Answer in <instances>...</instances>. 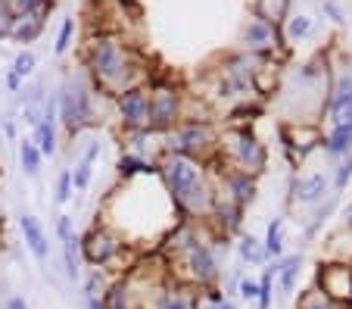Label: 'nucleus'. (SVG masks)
I'll return each instance as SVG.
<instances>
[{"label":"nucleus","mask_w":352,"mask_h":309,"mask_svg":"<svg viewBox=\"0 0 352 309\" xmlns=\"http://www.w3.org/2000/svg\"><path fill=\"white\" fill-rule=\"evenodd\" d=\"M166 182L172 188L175 200L184 203L187 209H203L209 203V191L199 184V172L187 156H172L166 162Z\"/></svg>","instance_id":"1"},{"label":"nucleus","mask_w":352,"mask_h":309,"mask_svg":"<svg viewBox=\"0 0 352 309\" xmlns=\"http://www.w3.org/2000/svg\"><path fill=\"white\" fill-rule=\"evenodd\" d=\"M60 113H63V122H66L69 131H75V128L91 122V94H87V87L81 78H72L63 87Z\"/></svg>","instance_id":"2"},{"label":"nucleus","mask_w":352,"mask_h":309,"mask_svg":"<svg viewBox=\"0 0 352 309\" xmlns=\"http://www.w3.org/2000/svg\"><path fill=\"white\" fill-rule=\"evenodd\" d=\"M91 69L97 78L103 81H113L122 75V69H125V56H122V47L116 44L113 38H100L94 41L91 47Z\"/></svg>","instance_id":"3"},{"label":"nucleus","mask_w":352,"mask_h":309,"mask_svg":"<svg viewBox=\"0 0 352 309\" xmlns=\"http://www.w3.org/2000/svg\"><path fill=\"white\" fill-rule=\"evenodd\" d=\"M318 288L327 300L352 303V269L349 266H324L318 269Z\"/></svg>","instance_id":"4"},{"label":"nucleus","mask_w":352,"mask_h":309,"mask_svg":"<svg viewBox=\"0 0 352 309\" xmlns=\"http://www.w3.org/2000/svg\"><path fill=\"white\" fill-rule=\"evenodd\" d=\"M119 109H122L128 125H134V128L150 122V100H146V91H138V87L125 91V94L119 97Z\"/></svg>","instance_id":"5"},{"label":"nucleus","mask_w":352,"mask_h":309,"mask_svg":"<svg viewBox=\"0 0 352 309\" xmlns=\"http://www.w3.org/2000/svg\"><path fill=\"white\" fill-rule=\"evenodd\" d=\"M231 150L237 153V160L243 162L246 169H253V172H259L262 166H265V147H262L259 141H256L253 135H246V131H237V135L231 138Z\"/></svg>","instance_id":"6"},{"label":"nucleus","mask_w":352,"mask_h":309,"mask_svg":"<svg viewBox=\"0 0 352 309\" xmlns=\"http://www.w3.org/2000/svg\"><path fill=\"white\" fill-rule=\"evenodd\" d=\"M85 253L87 259L94 262V266H103V262H109L116 253H119V241H116L109 231H91L87 235V244H85Z\"/></svg>","instance_id":"7"},{"label":"nucleus","mask_w":352,"mask_h":309,"mask_svg":"<svg viewBox=\"0 0 352 309\" xmlns=\"http://www.w3.org/2000/svg\"><path fill=\"white\" fill-rule=\"evenodd\" d=\"M175 113H178V97H175V91L160 87L153 94V100H150V122H153L156 128H168Z\"/></svg>","instance_id":"8"},{"label":"nucleus","mask_w":352,"mask_h":309,"mask_svg":"<svg viewBox=\"0 0 352 309\" xmlns=\"http://www.w3.org/2000/svg\"><path fill=\"white\" fill-rule=\"evenodd\" d=\"M333 125H352V75H343L331 100Z\"/></svg>","instance_id":"9"},{"label":"nucleus","mask_w":352,"mask_h":309,"mask_svg":"<svg viewBox=\"0 0 352 309\" xmlns=\"http://www.w3.org/2000/svg\"><path fill=\"white\" fill-rule=\"evenodd\" d=\"M243 41H246V47H253V50H272L274 44H278L274 25H268V22H262V19H253L246 25Z\"/></svg>","instance_id":"10"},{"label":"nucleus","mask_w":352,"mask_h":309,"mask_svg":"<svg viewBox=\"0 0 352 309\" xmlns=\"http://www.w3.org/2000/svg\"><path fill=\"white\" fill-rule=\"evenodd\" d=\"M41 16H44V10H41V7L32 10V13H19L13 19V32H10V34H16L22 44L34 41L41 34V28H44V19H41Z\"/></svg>","instance_id":"11"},{"label":"nucleus","mask_w":352,"mask_h":309,"mask_svg":"<svg viewBox=\"0 0 352 309\" xmlns=\"http://www.w3.org/2000/svg\"><path fill=\"white\" fill-rule=\"evenodd\" d=\"M19 225H22V237H25L28 250H32L38 259H47V235L41 231L38 219H34V215H22Z\"/></svg>","instance_id":"12"},{"label":"nucleus","mask_w":352,"mask_h":309,"mask_svg":"<svg viewBox=\"0 0 352 309\" xmlns=\"http://www.w3.org/2000/svg\"><path fill=\"white\" fill-rule=\"evenodd\" d=\"M209 141V131L203 125H187L181 128V135H175V150H181V153H197V150H203Z\"/></svg>","instance_id":"13"},{"label":"nucleus","mask_w":352,"mask_h":309,"mask_svg":"<svg viewBox=\"0 0 352 309\" xmlns=\"http://www.w3.org/2000/svg\"><path fill=\"white\" fill-rule=\"evenodd\" d=\"M190 272H193V278H197V281H212V278L219 275L209 247H193L190 250Z\"/></svg>","instance_id":"14"},{"label":"nucleus","mask_w":352,"mask_h":309,"mask_svg":"<svg viewBox=\"0 0 352 309\" xmlns=\"http://www.w3.org/2000/svg\"><path fill=\"white\" fill-rule=\"evenodd\" d=\"M324 191H327L324 175H309V178H302V182L296 184V197L302 203H312V200H318V197H324Z\"/></svg>","instance_id":"15"},{"label":"nucleus","mask_w":352,"mask_h":309,"mask_svg":"<svg viewBox=\"0 0 352 309\" xmlns=\"http://www.w3.org/2000/svg\"><path fill=\"white\" fill-rule=\"evenodd\" d=\"M287 7H290V0H259V19L268 25H278L287 16Z\"/></svg>","instance_id":"16"},{"label":"nucleus","mask_w":352,"mask_h":309,"mask_svg":"<svg viewBox=\"0 0 352 309\" xmlns=\"http://www.w3.org/2000/svg\"><path fill=\"white\" fill-rule=\"evenodd\" d=\"M299 266H302V256H287V259L278 266L284 294H293V284H296V278H299Z\"/></svg>","instance_id":"17"},{"label":"nucleus","mask_w":352,"mask_h":309,"mask_svg":"<svg viewBox=\"0 0 352 309\" xmlns=\"http://www.w3.org/2000/svg\"><path fill=\"white\" fill-rule=\"evenodd\" d=\"M231 194H234V200H237V206H240V203H246V200H250V197L256 194V184H253V178H246V172L231 175Z\"/></svg>","instance_id":"18"},{"label":"nucleus","mask_w":352,"mask_h":309,"mask_svg":"<svg viewBox=\"0 0 352 309\" xmlns=\"http://www.w3.org/2000/svg\"><path fill=\"white\" fill-rule=\"evenodd\" d=\"M352 147V125H333V135L327 138V150L331 153H343Z\"/></svg>","instance_id":"19"},{"label":"nucleus","mask_w":352,"mask_h":309,"mask_svg":"<svg viewBox=\"0 0 352 309\" xmlns=\"http://www.w3.org/2000/svg\"><path fill=\"white\" fill-rule=\"evenodd\" d=\"M19 160H22V169H25L28 175H38V169H41V150L34 147L32 141H22L19 144Z\"/></svg>","instance_id":"20"},{"label":"nucleus","mask_w":352,"mask_h":309,"mask_svg":"<svg viewBox=\"0 0 352 309\" xmlns=\"http://www.w3.org/2000/svg\"><path fill=\"white\" fill-rule=\"evenodd\" d=\"M280 231H284L280 219H272V225H268V237H265V253H272V256L280 253V247H284V237H280Z\"/></svg>","instance_id":"21"},{"label":"nucleus","mask_w":352,"mask_h":309,"mask_svg":"<svg viewBox=\"0 0 352 309\" xmlns=\"http://www.w3.org/2000/svg\"><path fill=\"white\" fill-rule=\"evenodd\" d=\"M274 266L272 269H265V275H262V281H259V294H256V300H259V309H268L272 306V278H274Z\"/></svg>","instance_id":"22"},{"label":"nucleus","mask_w":352,"mask_h":309,"mask_svg":"<svg viewBox=\"0 0 352 309\" xmlns=\"http://www.w3.org/2000/svg\"><path fill=\"white\" fill-rule=\"evenodd\" d=\"M66 275L72 278H78V241L75 237H69L66 241Z\"/></svg>","instance_id":"23"},{"label":"nucleus","mask_w":352,"mask_h":309,"mask_svg":"<svg viewBox=\"0 0 352 309\" xmlns=\"http://www.w3.org/2000/svg\"><path fill=\"white\" fill-rule=\"evenodd\" d=\"M107 309H128V290H125V284H116V288H109Z\"/></svg>","instance_id":"24"},{"label":"nucleus","mask_w":352,"mask_h":309,"mask_svg":"<svg viewBox=\"0 0 352 309\" xmlns=\"http://www.w3.org/2000/svg\"><path fill=\"white\" fill-rule=\"evenodd\" d=\"M34 69V54L32 50H22L19 56H16V63H13V75L16 78H22V75H28Z\"/></svg>","instance_id":"25"},{"label":"nucleus","mask_w":352,"mask_h":309,"mask_svg":"<svg viewBox=\"0 0 352 309\" xmlns=\"http://www.w3.org/2000/svg\"><path fill=\"white\" fill-rule=\"evenodd\" d=\"M13 19H16L13 7H10L7 0H0V38H7L13 32Z\"/></svg>","instance_id":"26"},{"label":"nucleus","mask_w":352,"mask_h":309,"mask_svg":"<svg viewBox=\"0 0 352 309\" xmlns=\"http://www.w3.org/2000/svg\"><path fill=\"white\" fill-rule=\"evenodd\" d=\"M240 256H243L246 262H262V250L256 247V237L246 235L243 241H240Z\"/></svg>","instance_id":"27"},{"label":"nucleus","mask_w":352,"mask_h":309,"mask_svg":"<svg viewBox=\"0 0 352 309\" xmlns=\"http://www.w3.org/2000/svg\"><path fill=\"white\" fill-rule=\"evenodd\" d=\"M72 32H75V22L72 19H66V22H63V25H60V38H56V54H66V50H69V41H72Z\"/></svg>","instance_id":"28"},{"label":"nucleus","mask_w":352,"mask_h":309,"mask_svg":"<svg viewBox=\"0 0 352 309\" xmlns=\"http://www.w3.org/2000/svg\"><path fill=\"white\" fill-rule=\"evenodd\" d=\"M119 172L128 178V175H138V172H150V166L140 162V160H134V156H125V160L119 162Z\"/></svg>","instance_id":"29"},{"label":"nucleus","mask_w":352,"mask_h":309,"mask_svg":"<svg viewBox=\"0 0 352 309\" xmlns=\"http://www.w3.org/2000/svg\"><path fill=\"white\" fill-rule=\"evenodd\" d=\"M309 28H312V22H309L306 16H296V19H290V25H287V34L296 41V38H302V34H309Z\"/></svg>","instance_id":"30"},{"label":"nucleus","mask_w":352,"mask_h":309,"mask_svg":"<svg viewBox=\"0 0 352 309\" xmlns=\"http://www.w3.org/2000/svg\"><path fill=\"white\" fill-rule=\"evenodd\" d=\"M72 197V172H63L60 175V184H56V200L66 203Z\"/></svg>","instance_id":"31"},{"label":"nucleus","mask_w":352,"mask_h":309,"mask_svg":"<svg viewBox=\"0 0 352 309\" xmlns=\"http://www.w3.org/2000/svg\"><path fill=\"white\" fill-rule=\"evenodd\" d=\"M72 182H75V188H81V191L87 188V182H91V162H85V160L78 162V169H75V175H72Z\"/></svg>","instance_id":"32"},{"label":"nucleus","mask_w":352,"mask_h":309,"mask_svg":"<svg viewBox=\"0 0 352 309\" xmlns=\"http://www.w3.org/2000/svg\"><path fill=\"white\" fill-rule=\"evenodd\" d=\"M56 235L63 237V244H66L69 237H75L72 235V215H60V219H56Z\"/></svg>","instance_id":"33"},{"label":"nucleus","mask_w":352,"mask_h":309,"mask_svg":"<svg viewBox=\"0 0 352 309\" xmlns=\"http://www.w3.org/2000/svg\"><path fill=\"white\" fill-rule=\"evenodd\" d=\"M349 178H352V156H346V160L337 166V188H343Z\"/></svg>","instance_id":"34"},{"label":"nucleus","mask_w":352,"mask_h":309,"mask_svg":"<svg viewBox=\"0 0 352 309\" xmlns=\"http://www.w3.org/2000/svg\"><path fill=\"white\" fill-rule=\"evenodd\" d=\"M256 294H259V284L243 278V281H240V297H243V300H256Z\"/></svg>","instance_id":"35"},{"label":"nucleus","mask_w":352,"mask_h":309,"mask_svg":"<svg viewBox=\"0 0 352 309\" xmlns=\"http://www.w3.org/2000/svg\"><path fill=\"white\" fill-rule=\"evenodd\" d=\"M156 309H187V303L181 300V297H162Z\"/></svg>","instance_id":"36"},{"label":"nucleus","mask_w":352,"mask_h":309,"mask_svg":"<svg viewBox=\"0 0 352 309\" xmlns=\"http://www.w3.org/2000/svg\"><path fill=\"white\" fill-rule=\"evenodd\" d=\"M302 309H333L327 300H321V297H312V300L302 303Z\"/></svg>","instance_id":"37"},{"label":"nucleus","mask_w":352,"mask_h":309,"mask_svg":"<svg viewBox=\"0 0 352 309\" xmlns=\"http://www.w3.org/2000/svg\"><path fill=\"white\" fill-rule=\"evenodd\" d=\"M324 10H327V16H331L333 22H340V10L333 7V3H324Z\"/></svg>","instance_id":"38"},{"label":"nucleus","mask_w":352,"mask_h":309,"mask_svg":"<svg viewBox=\"0 0 352 309\" xmlns=\"http://www.w3.org/2000/svg\"><path fill=\"white\" fill-rule=\"evenodd\" d=\"M7 309H28V306H25V300H22V297H13Z\"/></svg>","instance_id":"39"},{"label":"nucleus","mask_w":352,"mask_h":309,"mask_svg":"<svg viewBox=\"0 0 352 309\" xmlns=\"http://www.w3.org/2000/svg\"><path fill=\"white\" fill-rule=\"evenodd\" d=\"M7 85H10V91H19V78H16V75H13V72H10V75H7Z\"/></svg>","instance_id":"40"},{"label":"nucleus","mask_w":352,"mask_h":309,"mask_svg":"<svg viewBox=\"0 0 352 309\" xmlns=\"http://www.w3.org/2000/svg\"><path fill=\"white\" fill-rule=\"evenodd\" d=\"M215 303H219V309H234L228 300H221V297H215Z\"/></svg>","instance_id":"41"},{"label":"nucleus","mask_w":352,"mask_h":309,"mask_svg":"<svg viewBox=\"0 0 352 309\" xmlns=\"http://www.w3.org/2000/svg\"><path fill=\"white\" fill-rule=\"evenodd\" d=\"M87 309H103V306H100L97 300H87Z\"/></svg>","instance_id":"42"},{"label":"nucleus","mask_w":352,"mask_h":309,"mask_svg":"<svg viewBox=\"0 0 352 309\" xmlns=\"http://www.w3.org/2000/svg\"><path fill=\"white\" fill-rule=\"evenodd\" d=\"M349 228H352V209H349Z\"/></svg>","instance_id":"43"}]
</instances>
